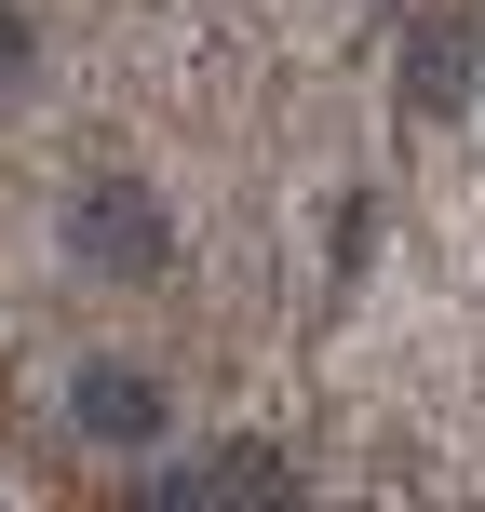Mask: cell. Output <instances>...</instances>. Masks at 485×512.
Masks as SVG:
<instances>
[{"instance_id": "obj_2", "label": "cell", "mask_w": 485, "mask_h": 512, "mask_svg": "<svg viewBox=\"0 0 485 512\" xmlns=\"http://www.w3.org/2000/svg\"><path fill=\"white\" fill-rule=\"evenodd\" d=\"M68 418H81L95 445H149V432H162V378H135V364H81Z\"/></svg>"}, {"instance_id": "obj_3", "label": "cell", "mask_w": 485, "mask_h": 512, "mask_svg": "<svg viewBox=\"0 0 485 512\" xmlns=\"http://www.w3.org/2000/svg\"><path fill=\"white\" fill-rule=\"evenodd\" d=\"M472 81H485L472 27H459V14H432V27H418V41H405V95H418V108H459Z\"/></svg>"}, {"instance_id": "obj_1", "label": "cell", "mask_w": 485, "mask_h": 512, "mask_svg": "<svg viewBox=\"0 0 485 512\" xmlns=\"http://www.w3.org/2000/svg\"><path fill=\"white\" fill-rule=\"evenodd\" d=\"M68 243L95 256V270H122V283H149L162 256H176V230H162V203H149V189H122V176L68 203Z\"/></svg>"}, {"instance_id": "obj_4", "label": "cell", "mask_w": 485, "mask_h": 512, "mask_svg": "<svg viewBox=\"0 0 485 512\" xmlns=\"http://www.w3.org/2000/svg\"><path fill=\"white\" fill-rule=\"evenodd\" d=\"M27 68H41V27H27V14H0V95H14Z\"/></svg>"}]
</instances>
